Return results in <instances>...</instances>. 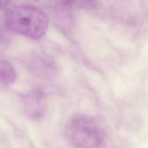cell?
Returning <instances> with one entry per match:
<instances>
[{"mask_svg": "<svg viewBox=\"0 0 148 148\" xmlns=\"http://www.w3.org/2000/svg\"><path fill=\"white\" fill-rule=\"evenodd\" d=\"M7 28L33 39L45 36L49 28V20L39 8L31 5H14L8 8L5 14Z\"/></svg>", "mask_w": 148, "mask_h": 148, "instance_id": "obj_1", "label": "cell"}, {"mask_svg": "<svg viewBox=\"0 0 148 148\" xmlns=\"http://www.w3.org/2000/svg\"><path fill=\"white\" fill-rule=\"evenodd\" d=\"M65 132L68 140L75 148H96L103 140L99 125L87 115L73 116L67 124Z\"/></svg>", "mask_w": 148, "mask_h": 148, "instance_id": "obj_2", "label": "cell"}, {"mask_svg": "<svg viewBox=\"0 0 148 148\" xmlns=\"http://www.w3.org/2000/svg\"><path fill=\"white\" fill-rule=\"evenodd\" d=\"M25 111L32 119L41 118L45 112V100L43 92L39 90L28 93L24 100Z\"/></svg>", "mask_w": 148, "mask_h": 148, "instance_id": "obj_3", "label": "cell"}, {"mask_svg": "<svg viewBox=\"0 0 148 148\" xmlns=\"http://www.w3.org/2000/svg\"><path fill=\"white\" fill-rule=\"evenodd\" d=\"M16 75L12 65L6 60H1L0 63V80L1 84L7 86L16 79Z\"/></svg>", "mask_w": 148, "mask_h": 148, "instance_id": "obj_4", "label": "cell"}]
</instances>
